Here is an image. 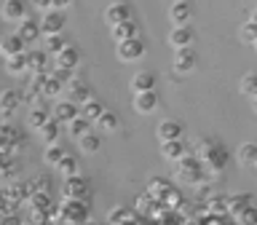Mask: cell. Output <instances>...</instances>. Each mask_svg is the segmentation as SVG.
<instances>
[{
  "instance_id": "obj_40",
  "label": "cell",
  "mask_w": 257,
  "mask_h": 225,
  "mask_svg": "<svg viewBox=\"0 0 257 225\" xmlns=\"http://www.w3.org/2000/svg\"><path fill=\"white\" fill-rule=\"evenodd\" d=\"M62 158H64V150L59 148V145H48V150H46V161H48V164H59Z\"/></svg>"
},
{
  "instance_id": "obj_22",
  "label": "cell",
  "mask_w": 257,
  "mask_h": 225,
  "mask_svg": "<svg viewBox=\"0 0 257 225\" xmlns=\"http://www.w3.org/2000/svg\"><path fill=\"white\" fill-rule=\"evenodd\" d=\"M78 113H80V118H86L88 124H91V121H96L104 113V104L96 102V99H88V102H83V107H80Z\"/></svg>"
},
{
  "instance_id": "obj_21",
  "label": "cell",
  "mask_w": 257,
  "mask_h": 225,
  "mask_svg": "<svg viewBox=\"0 0 257 225\" xmlns=\"http://www.w3.org/2000/svg\"><path fill=\"white\" fill-rule=\"evenodd\" d=\"M206 212L212 214V217L228 214V196H209V201H206Z\"/></svg>"
},
{
  "instance_id": "obj_30",
  "label": "cell",
  "mask_w": 257,
  "mask_h": 225,
  "mask_svg": "<svg viewBox=\"0 0 257 225\" xmlns=\"http://www.w3.org/2000/svg\"><path fill=\"white\" fill-rule=\"evenodd\" d=\"M64 193H67L70 198H78L86 193V182L80 180V177H67V185H64Z\"/></svg>"
},
{
  "instance_id": "obj_41",
  "label": "cell",
  "mask_w": 257,
  "mask_h": 225,
  "mask_svg": "<svg viewBox=\"0 0 257 225\" xmlns=\"http://www.w3.org/2000/svg\"><path fill=\"white\" fill-rule=\"evenodd\" d=\"M123 220H128L126 209H112V222H123Z\"/></svg>"
},
{
  "instance_id": "obj_42",
  "label": "cell",
  "mask_w": 257,
  "mask_h": 225,
  "mask_svg": "<svg viewBox=\"0 0 257 225\" xmlns=\"http://www.w3.org/2000/svg\"><path fill=\"white\" fill-rule=\"evenodd\" d=\"M67 6H72V0H51L54 11H62V8H67Z\"/></svg>"
},
{
  "instance_id": "obj_45",
  "label": "cell",
  "mask_w": 257,
  "mask_h": 225,
  "mask_svg": "<svg viewBox=\"0 0 257 225\" xmlns=\"http://www.w3.org/2000/svg\"><path fill=\"white\" fill-rule=\"evenodd\" d=\"M252 104H254V110H257V94L252 96Z\"/></svg>"
},
{
  "instance_id": "obj_9",
  "label": "cell",
  "mask_w": 257,
  "mask_h": 225,
  "mask_svg": "<svg viewBox=\"0 0 257 225\" xmlns=\"http://www.w3.org/2000/svg\"><path fill=\"white\" fill-rule=\"evenodd\" d=\"M156 107H158V94L156 91L134 94V110L140 113V116H150V113H156Z\"/></svg>"
},
{
  "instance_id": "obj_47",
  "label": "cell",
  "mask_w": 257,
  "mask_h": 225,
  "mask_svg": "<svg viewBox=\"0 0 257 225\" xmlns=\"http://www.w3.org/2000/svg\"><path fill=\"white\" fill-rule=\"evenodd\" d=\"M0 46H3V35H0Z\"/></svg>"
},
{
  "instance_id": "obj_18",
  "label": "cell",
  "mask_w": 257,
  "mask_h": 225,
  "mask_svg": "<svg viewBox=\"0 0 257 225\" xmlns=\"http://www.w3.org/2000/svg\"><path fill=\"white\" fill-rule=\"evenodd\" d=\"M24 46H27V43H24V40H22V38L14 32V35L3 38V46H0V54H3L6 59H8V56H19V54H24Z\"/></svg>"
},
{
  "instance_id": "obj_25",
  "label": "cell",
  "mask_w": 257,
  "mask_h": 225,
  "mask_svg": "<svg viewBox=\"0 0 257 225\" xmlns=\"http://www.w3.org/2000/svg\"><path fill=\"white\" fill-rule=\"evenodd\" d=\"M252 201H249V193H236V196H228V214L236 217L241 209H246Z\"/></svg>"
},
{
  "instance_id": "obj_37",
  "label": "cell",
  "mask_w": 257,
  "mask_h": 225,
  "mask_svg": "<svg viewBox=\"0 0 257 225\" xmlns=\"http://www.w3.org/2000/svg\"><path fill=\"white\" fill-rule=\"evenodd\" d=\"M64 46H67V40H64V35H48V38H46V48H48L51 54H59Z\"/></svg>"
},
{
  "instance_id": "obj_16",
  "label": "cell",
  "mask_w": 257,
  "mask_h": 225,
  "mask_svg": "<svg viewBox=\"0 0 257 225\" xmlns=\"http://www.w3.org/2000/svg\"><path fill=\"white\" fill-rule=\"evenodd\" d=\"M80 116V113H78V104L75 102H59V104H56V107H54V121H59V124H70V121H75Z\"/></svg>"
},
{
  "instance_id": "obj_4",
  "label": "cell",
  "mask_w": 257,
  "mask_h": 225,
  "mask_svg": "<svg viewBox=\"0 0 257 225\" xmlns=\"http://www.w3.org/2000/svg\"><path fill=\"white\" fill-rule=\"evenodd\" d=\"M115 54H118V59H120V62H137V59H142V54H145L142 38L120 40V43L115 46Z\"/></svg>"
},
{
  "instance_id": "obj_38",
  "label": "cell",
  "mask_w": 257,
  "mask_h": 225,
  "mask_svg": "<svg viewBox=\"0 0 257 225\" xmlns=\"http://www.w3.org/2000/svg\"><path fill=\"white\" fill-rule=\"evenodd\" d=\"M48 118H51V116H48V113H46L43 107H32V113H30V126L40 129V126H43Z\"/></svg>"
},
{
  "instance_id": "obj_43",
  "label": "cell",
  "mask_w": 257,
  "mask_h": 225,
  "mask_svg": "<svg viewBox=\"0 0 257 225\" xmlns=\"http://www.w3.org/2000/svg\"><path fill=\"white\" fill-rule=\"evenodd\" d=\"M32 3H35L40 11H51V0H32Z\"/></svg>"
},
{
  "instance_id": "obj_44",
  "label": "cell",
  "mask_w": 257,
  "mask_h": 225,
  "mask_svg": "<svg viewBox=\"0 0 257 225\" xmlns=\"http://www.w3.org/2000/svg\"><path fill=\"white\" fill-rule=\"evenodd\" d=\"M249 22H252V24H257V8L252 11V19H249Z\"/></svg>"
},
{
  "instance_id": "obj_35",
  "label": "cell",
  "mask_w": 257,
  "mask_h": 225,
  "mask_svg": "<svg viewBox=\"0 0 257 225\" xmlns=\"http://www.w3.org/2000/svg\"><path fill=\"white\" fill-rule=\"evenodd\" d=\"M241 40H244V43H249L252 46L254 40H257V24H252V22H246V24H241Z\"/></svg>"
},
{
  "instance_id": "obj_10",
  "label": "cell",
  "mask_w": 257,
  "mask_h": 225,
  "mask_svg": "<svg viewBox=\"0 0 257 225\" xmlns=\"http://www.w3.org/2000/svg\"><path fill=\"white\" fill-rule=\"evenodd\" d=\"M0 14H3V19H8V22H24L27 19V6H24V0H6L3 8H0Z\"/></svg>"
},
{
  "instance_id": "obj_28",
  "label": "cell",
  "mask_w": 257,
  "mask_h": 225,
  "mask_svg": "<svg viewBox=\"0 0 257 225\" xmlns=\"http://www.w3.org/2000/svg\"><path fill=\"white\" fill-rule=\"evenodd\" d=\"M40 137L48 142V145H54L56 142V137H59V121H54V118H48L43 126H40Z\"/></svg>"
},
{
  "instance_id": "obj_33",
  "label": "cell",
  "mask_w": 257,
  "mask_h": 225,
  "mask_svg": "<svg viewBox=\"0 0 257 225\" xmlns=\"http://www.w3.org/2000/svg\"><path fill=\"white\" fill-rule=\"evenodd\" d=\"M238 88H241V94H246V96H254V94H257V72H246V75L241 78Z\"/></svg>"
},
{
  "instance_id": "obj_29",
  "label": "cell",
  "mask_w": 257,
  "mask_h": 225,
  "mask_svg": "<svg viewBox=\"0 0 257 225\" xmlns=\"http://www.w3.org/2000/svg\"><path fill=\"white\" fill-rule=\"evenodd\" d=\"M96 126L102 129V132H115L118 129V116L112 110H104L99 118H96Z\"/></svg>"
},
{
  "instance_id": "obj_34",
  "label": "cell",
  "mask_w": 257,
  "mask_h": 225,
  "mask_svg": "<svg viewBox=\"0 0 257 225\" xmlns=\"http://www.w3.org/2000/svg\"><path fill=\"white\" fill-rule=\"evenodd\" d=\"M236 217H238V222H241V225H257V206L249 204L246 209H241Z\"/></svg>"
},
{
  "instance_id": "obj_19",
  "label": "cell",
  "mask_w": 257,
  "mask_h": 225,
  "mask_svg": "<svg viewBox=\"0 0 257 225\" xmlns=\"http://www.w3.org/2000/svg\"><path fill=\"white\" fill-rule=\"evenodd\" d=\"M24 43H32V40H38L40 38V27H38V22H32V19H24L19 24V32H16Z\"/></svg>"
},
{
  "instance_id": "obj_23",
  "label": "cell",
  "mask_w": 257,
  "mask_h": 225,
  "mask_svg": "<svg viewBox=\"0 0 257 225\" xmlns=\"http://www.w3.org/2000/svg\"><path fill=\"white\" fill-rule=\"evenodd\" d=\"M6 70L11 72V75H22V72H27V51L19 54V56H8L6 59Z\"/></svg>"
},
{
  "instance_id": "obj_11",
  "label": "cell",
  "mask_w": 257,
  "mask_h": 225,
  "mask_svg": "<svg viewBox=\"0 0 257 225\" xmlns=\"http://www.w3.org/2000/svg\"><path fill=\"white\" fill-rule=\"evenodd\" d=\"M112 38H115V43H120V40H132V38H140V24H137L134 19H126L115 24V27H110Z\"/></svg>"
},
{
  "instance_id": "obj_46",
  "label": "cell",
  "mask_w": 257,
  "mask_h": 225,
  "mask_svg": "<svg viewBox=\"0 0 257 225\" xmlns=\"http://www.w3.org/2000/svg\"><path fill=\"white\" fill-rule=\"evenodd\" d=\"M252 46H254V51H257V40H254V43H252Z\"/></svg>"
},
{
  "instance_id": "obj_6",
  "label": "cell",
  "mask_w": 257,
  "mask_h": 225,
  "mask_svg": "<svg viewBox=\"0 0 257 225\" xmlns=\"http://www.w3.org/2000/svg\"><path fill=\"white\" fill-rule=\"evenodd\" d=\"M169 19L174 22V27H185V24L193 19V6L188 0H177V3H172V8H169Z\"/></svg>"
},
{
  "instance_id": "obj_17",
  "label": "cell",
  "mask_w": 257,
  "mask_h": 225,
  "mask_svg": "<svg viewBox=\"0 0 257 225\" xmlns=\"http://www.w3.org/2000/svg\"><path fill=\"white\" fill-rule=\"evenodd\" d=\"M19 104H22V94L19 91L8 88V91L0 94V113H3V116H11L14 110H19Z\"/></svg>"
},
{
  "instance_id": "obj_20",
  "label": "cell",
  "mask_w": 257,
  "mask_h": 225,
  "mask_svg": "<svg viewBox=\"0 0 257 225\" xmlns=\"http://www.w3.org/2000/svg\"><path fill=\"white\" fill-rule=\"evenodd\" d=\"M70 96L72 99L70 102H88V99H94L91 96V88H88L86 83H80V80H70Z\"/></svg>"
},
{
  "instance_id": "obj_48",
  "label": "cell",
  "mask_w": 257,
  "mask_h": 225,
  "mask_svg": "<svg viewBox=\"0 0 257 225\" xmlns=\"http://www.w3.org/2000/svg\"><path fill=\"white\" fill-rule=\"evenodd\" d=\"M254 166H257V161H254Z\"/></svg>"
},
{
  "instance_id": "obj_39",
  "label": "cell",
  "mask_w": 257,
  "mask_h": 225,
  "mask_svg": "<svg viewBox=\"0 0 257 225\" xmlns=\"http://www.w3.org/2000/svg\"><path fill=\"white\" fill-rule=\"evenodd\" d=\"M70 132H72V134H75L78 140H80V137H83V134H88V121L78 116L75 121H70Z\"/></svg>"
},
{
  "instance_id": "obj_32",
  "label": "cell",
  "mask_w": 257,
  "mask_h": 225,
  "mask_svg": "<svg viewBox=\"0 0 257 225\" xmlns=\"http://www.w3.org/2000/svg\"><path fill=\"white\" fill-rule=\"evenodd\" d=\"M27 67L35 72H46V54L43 51H27Z\"/></svg>"
},
{
  "instance_id": "obj_5",
  "label": "cell",
  "mask_w": 257,
  "mask_h": 225,
  "mask_svg": "<svg viewBox=\"0 0 257 225\" xmlns=\"http://www.w3.org/2000/svg\"><path fill=\"white\" fill-rule=\"evenodd\" d=\"M156 134H158V140H161V142L182 140V124H180V121H174V118H166V121H161V124H158Z\"/></svg>"
},
{
  "instance_id": "obj_31",
  "label": "cell",
  "mask_w": 257,
  "mask_h": 225,
  "mask_svg": "<svg viewBox=\"0 0 257 225\" xmlns=\"http://www.w3.org/2000/svg\"><path fill=\"white\" fill-rule=\"evenodd\" d=\"M62 88H64V86H62L54 75H46V78H43V83H40V91H43L46 96H59V94H62Z\"/></svg>"
},
{
  "instance_id": "obj_1",
  "label": "cell",
  "mask_w": 257,
  "mask_h": 225,
  "mask_svg": "<svg viewBox=\"0 0 257 225\" xmlns=\"http://www.w3.org/2000/svg\"><path fill=\"white\" fill-rule=\"evenodd\" d=\"M193 156L201 161L204 172H212V174L222 172V169L228 166V150H225L217 140H209V137L196 142V153H193Z\"/></svg>"
},
{
  "instance_id": "obj_7",
  "label": "cell",
  "mask_w": 257,
  "mask_h": 225,
  "mask_svg": "<svg viewBox=\"0 0 257 225\" xmlns=\"http://www.w3.org/2000/svg\"><path fill=\"white\" fill-rule=\"evenodd\" d=\"M132 19V6L128 3H112L104 8V22L110 24V27H115V24Z\"/></svg>"
},
{
  "instance_id": "obj_3",
  "label": "cell",
  "mask_w": 257,
  "mask_h": 225,
  "mask_svg": "<svg viewBox=\"0 0 257 225\" xmlns=\"http://www.w3.org/2000/svg\"><path fill=\"white\" fill-rule=\"evenodd\" d=\"M64 24H67V19H64V14L62 11H46L43 14V19L38 22V27H40V35H62V30H64Z\"/></svg>"
},
{
  "instance_id": "obj_26",
  "label": "cell",
  "mask_w": 257,
  "mask_h": 225,
  "mask_svg": "<svg viewBox=\"0 0 257 225\" xmlns=\"http://www.w3.org/2000/svg\"><path fill=\"white\" fill-rule=\"evenodd\" d=\"M78 145H80V150H83V153H96V150H99V145H102V137L94 134V132H88V134H83L78 140Z\"/></svg>"
},
{
  "instance_id": "obj_27",
  "label": "cell",
  "mask_w": 257,
  "mask_h": 225,
  "mask_svg": "<svg viewBox=\"0 0 257 225\" xmlns=\"http://www.w3.org/2000/svg\"><path fill=\"white\" fill-rule=\"evenodd\" d=\"M169 188H172V185H169V180H164V177H156V180H150V185H148V196H153L156 201H161Z\"/></svg>"
},
{
  "instance_id": "obj_15",
  "label": "cell",
  "mask_w": 257,
  "mask_h": 225,
  "mask_svg": "<svg viewBox=\"0 0 257 225\" xmlns=\"http://www.w3.org/2000/svg\"><path fill=\"white\" fill-rule=\"evenodd\" d=\"M169 43L177 48H190L193 46V30L190 27H174L172 32H169Z\"/></svg>"
},
{
  "instance_id": "obj_36",
  "label": "cell",
  "mask_w": 257,
  "mask_h": 225,
  "mask_svg": "<svg viewBox=\"0 0 257 225\" xmlns=\"http://www.w3.org/2000/svg\"><path fill=\"white\" fill-rule=\"evenodd\" d=\"M56 166H59V172H62V174H67V177H75V172H78V161H75V158H70V156H64Z\"/></svg>"
},
{
  "instance_id": "obj_8",
  "label": "cell",
  "mask_w": 257,
  "mask_h": 225,
  "mask_svg": "<svg viewBox=\"0 0 257 225\" xmlns=\"http://www.w3.org/2000/svg\"><path fill=\"white\" fill-rule=\"evenodd\" d=\"M128 88H132L134 94H142V91H153L156 88V75L148 70H140V72H134L132 80H128Z\"/></svg>"
},
{
  "instance_id": "obj_12",
  "label": "cell",
  "mask_w": 257,
  "mask_h": 225,
  "mask_svg": "<svg viewBox=\"0 0 257 225\" xmlns=\"http://www.w3.org/2000/svg\"><path fill=\"white\" fill-rule=\"evenodd\" d=\"M78 62H80V51L75 46H64L59 54H56V67L59 70H70L72 72V67H78Z\"/></svg>"
},
{
  "instance_id": "obj_14",
  "label": "cell",
  "mask_w": 257,
  "mask_h": 225,
  "mask_svg": "<svg viewBox=\"0 0 257 225\" xmlns=\"http://www.w3.org/2000/svg\"><path fill=\"white\" fill-rule=\"evenodd\" d=\"M161 156L166 161H180L182 156H188V145L182 140H174V142H161Z\"/></svg>"
},
{
  "instance_id": "obj_2",
  "label": "cell",
  "mask_w": 257,
  "mask_h": 225,
  "mask_svg": "<svg viewBox=\"0 0 257 225\" xmlns=\"http://www.w3.org/2000/svg\"><path fill=\"white\" fill-rule=\"evenodd\" d=\"M177 180L180 182H188V185H201L206 180V172L204 166H201V161L196 156H182L180 161H177Z\"/></svg>"
},
{
  "instance_id": "obj_24",
  "label": "cell",
  "mask_w": 257,
  "mask_h": 225,
  "mask_svg": "<svg viewBox=\"0 0 257 225\" xmlns=\"http://www.w3.org/2000/svg\"><path fill=\"white\" fill-rule=\"evenodd\" d=\"M238 161L244 166H254V161H257V142H244L238 148Z\"/></svg>"
},
{
  "instance_id": "obj_13",
  "label": "cell",
  "mask_w": 257,
  "mask_h": 225,
  "mask_svg": "<svg viewBox=\"0 0 257 225\" xmlns=\"http://www.w3.org/2000/svg\"><path fill=\"white\" fill-rule=\"evenodd\" d=\"M196 67V51L193 48H177L174 51V70L177 72H190Z\"/></svg>"
}]
</instances>
